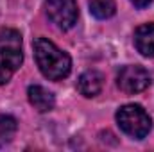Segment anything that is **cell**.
<instances>
[{
	"label": "cell",
	"mask_w": 154,
	"mask_h": 152,
	"mask_svg": "<svg viewBox=\"0 0 154 152\" xmlns=\"http://www.w3.org/2000/svg\"><path fill=\"white\" fill-rule=\"evenodd\" d=\"M32 48H34V57L39 72L47 79L61 81L68 77L72 70V59L65 50L56 47L47 38H36L32 43Z\"/></svg>",
	"instance_id": "1"
},
{
	"label": "cell",
	"mask_w": 154,
	"mask_h": 152,
	"mask_svg": "<svg viewBox=\"0 0 154 152\" xmlns=\"http://www.w3.org/2000/svg\"><path fill=\"white\" fill-rule=\"evenodd\" d=\"M23 63L22 34L16 29L0 31V86L5 84Z\"/></svg>",
	"instance_id": "2"
},
{
	"label": "cell",
	"mask_w": 154,
	"mask_h": 152,
	"mask_svg": "<svg viewBox=\"0 0 154 152\" xmlns=\"http://www.w3.org/2000/svg\"><path fill=\"white\" fill-rule=\"evenodd\" d=\"M116 123L127 136H131L134 140H143L152 129L151 116L140 104L122 106L116 111Z\"/></svg>",
	"instance_id": "3"
},
{
	"label": "cell",
	"mask_w": 154,
	"mask_h": 152,
	"mask_svg": "<svg viewBox=\"0 0 154 152\" xmlns=\"http://www.w3.org/2000/svg\"><path fill=\"white\" fill-rule=\"evenodd\" d=\"M45 13L57 29L68 31L77 23V0H45Z\"/></svg>",
	"instance_id": "4"
},
{
	"label": "cell",
	"mask_w": 154,
	"mask_h": 152,
	"mask_svg": "<svg viewBox=\"0 0 154 152\" xmlns=\"http://www.w3.org/2000/svg\"><path fill=\"white\" fill-rule=\"evenodd\" d=\"M116 84L124 93L134 95V93H140L149 88L151 74L140 65H127V66L120 68V72L116 75Z\"/></svg>",
	"instance_id": "5"
},
{
	"label": "cell",
	"mask_w": 154,
	"mask_h": 152,
	"mask_svg": "<svg viewBox=\"0 0 154 152\" xmlns=\"http://www.w3.org/2000/svg\"><path fill=\"white\" fill-rule=\"evenodd\" d=\"M27 99L31 102V106L39 111V113H47V111H52L54 106H56V99H54V93L48 91L47 88L39 86V84H31L27 88Z\"/></svg>",
	"instance_id": "6"
},
{
	"label": "cell",
	"mask_w": 154,
	"mask_h": 152,
	"mask_svg": "<svg viewBox=\"0 0 154 152\" xmlns=\"http://www.w3.org/2000/svg\"><path fill=\"white\" fill-rule=\"evenodd\" d=\"M102 86H104V75H102L100 72H97V70H88V72H84L82 75L79 77V81H77V90H79V93H81L82 97H88V99L97 97V95L100 93Z\"/></svg>",
	"instance_id": "7"
},
{
	"label": "cell",
	"mask_w": 154,
	"mask_h": 152,
	"mask_svg": "<svg viewBox=\"0 0 154 152\" xmlns=\"http://www.w3.org/2000/svg\"><path fill=\"white\" fill-rule=\"evenodd\" d=\"M134 47L143 57H154V23H143L136 27Z\"/></svg>",
	"instance_id": "8"
},
{
	"label": "cell",
	"mask_w": 154,
	"mask_h": 152,
	"mask_svg": "<svg viewBox=\"0 0 154 152\" xmlns=\"http://www.w3.org/2000/svg\"><path fill=\"white\" fill-rule=\"evenodd\" d=\"M88 7L97 20H108L116 13L115 0H88Z\"/></svg>",
	"instance_id": "9"
},
{
	"label": "cell",
	"mask_w": 154,
	"mask_h": 152,
	"mask_svg": "<svg viewBox=\"0 0 154 152\" xmlns=\"http://www.w3.org/2000/svg\"><path fill=\"white\" fill-rule=\"evenodd\" d=\"M18 129V122L11 114H0V149L11 143Z\"/></svg>",
	"instance_id": "10"
},
{
	"label": "cell",
	"mask_w": 154,
	"mask_h": 152,
	"mask_svg": "<svg viewBox=\"0 0 154 152\" xmlns=\"http://www.w3.org/2000/svg\"><path fill=\"white\" fill-rule=\"evenodd\" d=\"M151 2H152V0H131V4H134V5H136V7H140V9L147 7Z\"/></svg>",
	"instance_id": "11"
}]
</instances>
